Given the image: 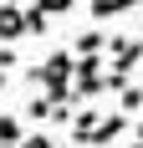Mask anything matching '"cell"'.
Returning <instances> with one entry per match:
<instances>
[{"label": "cell", "mask_w": 143, "mask_h": 148, "mask_svg": "<svg viewBox=\"0 0 143 148\" xmlns=\"http://www.w3.org/2000/svg\"><path fill=\"white\" fill-rule=\"evenodd\" d=\"M107 51H113V66H118V72H128V77H133V66L143 61V41H138V36H118Z\"/></svg>", "instance_id": "cell-1"}, {"label": "cell", "mask_w": 143, "mask_h": 148, "mask_svg": "<svg viewBox=\"0 0 143 148\" xmlns=\"http://www.w3.org/2000/svg\"><path fill=\"white\" fill-rule=\"evenodd\" d=\"M21 36H31V26H26V10H21V5H0V46L21 41Z\"/></svg>", "instance_id": "cell-2"}, {"label": "cell", "mask_w": 143, "mask_h": 148, "mask_svg": "<svg viewBox=\"0 0 143 148\" xmlns=\"http://www.w3.org/2000/svg\"><path fill=\"white\" fill-rule=\"evenodd\" d=\"M128 128V112H107V118L92 128V138H87L82 148H107V143H118V133Z\"/></svg>", "instance_id": "cell-3"}, {"label": "cell", "mask_w": 143, "mask_h": 148, "mask_svg": "<svg viewBox=\"0 0 143 148\" xmlns=\"http://www.w3.org/2000/svg\"><path fill=\"white\" fill-rule=\"evenodd\" d=\"M102 46H113V41H107L102 31H87V36H77V46H72V51H77V56H97Z\"/></svg>", "instance_id": "cell-4"}, {"label": "cell", "mask_w": 143, "mask_h": 148, "mask_svg": "<svg viewBox=\"0 0 143 148\" xmlns=\"http://www.w3.org/2000/svg\"><path fill=\"white\" fill-rule=\"evenodd\" d=\"M21 118H0V148H21Z\"/></svg>", "instance_id": "cell-5"}, {"label": "cell", "mask_w": 143, "mask_h": 148, "mask_svg": "<svg viewBox=\"0 0 143 148\" xmlns=\"http://www.w3.org/2000/svg\"><path fill=\"white\" fill-rule=\"evenodd\" d=\"M51 112H56V102H51V97H31V102H26V118H31V123H46Z\"/></svg>", "instance_id": "cell-6"}, {"label": "cell", "mask_w": 143, "mask_h": 148, "mask_svg": "<svg viewBox=\"0 0 143 148\" xmlns=\"http://www.w3.org/2000/svg\"><path fill=\"white\" fill-rule=\"evenodd\" d=\"M128 5H138V0H92V15H97V21H107V15L128 10Z\"/></svg>", "instance_id": "cell-7"}, {"label": "cell", "mask_w": 143, "mask_h": 148, "mask_svg": "<svg viewBox=\"0 0 143 148\" xmlns=\"http://www.w3.org/2000/svg\"><path fill=\"white\" fill-rule=\"evenodd\" d=\"M138 107H143V87H128V92H118V112H128V118H133Z\"/></svg>", "instance_id": "cell-8"}, {"label": "cell", "mask_w": 143, "mask_h": 148, "mask_svg": "<svg viewBox=\"0 0 143 148\" xmlns=\"http://www.w3.org/2000/svg\"><path fill=\"white\" fill-rule=\"evenodd\" d=\"M26 26H31V36H41V31H46V10H41V5H31V10H26Z\"/></svg>", "instance_id": "cell-9"}, {"label": "cell", "mask_w": 143, "mask_h": 148, "mask_svg": "<svg viewBox=\"0 0 143 148\" xmlns=\"http://www.w3.org/2000/svg\"><path fill=\"white\" fill-rule=\"evenodd\" d=\"M21 148H56V138L51 133H31V138H21Z\"/></svg>", "instance_id": "cell-10"}, {"label": "cell", "mask_w": 143, "mask_h": 148, "mask_svg": "<svg viewBox=\"0 0 143 148\" xmlns=\"http://www.w3.org/2000/svg\"><path fill=\"white\" fill-rule=\"evenodd\" d=\"M15 61H21V56H15V46H0V72H15Z\"/></svg>", "instance_id": "cell-11"}, {"label": "cell", "mask_w": 143, "mask_h": 148, "mask_svg": "<svg viewBox=\"0 0 143 148\" xmlns=\"http://www.w3.org/2000/svg\"><path fill=\"white\" fill-rule=\"evenodd\" d=\"M36 5H41L46 15H56V10H72V0H36Z\"/></svg>", "instance_id": "cell-12"}, {"label": "cell", "mask_w": 143, "mask_h": 148, "mask_svg": "<svg viewBox=\"0 0 143 148\" xmlns=\"http://www.w3.org/2000/svg\"><path fill=\"white\" fill-rule=\"evenodd\" d=\"M5 82H10V72H0V92H5Z\"/></svg>", "instance_id": "cell-13"}, {"label": "cell", "mask_w": 143, "mask_h": 148, "mask_svg": "<svg viewBox=\"0 0 143 148\" xmlns=\"http://www.w3.org/2000/svg\"><path fill=\"white\" fill-rule=\"evenodd\" d=\"M0 5H15V0H0Z\"/></svg>", "instance_id": "cell-14"}, {"label": "cell", "mask_w": 143, "mask_h": 148, "mask_svg": "<svg viewBox=\"0 0 143 148\" xmlns=\"http://www.w3.org/2000/svg\"><path fill=\"white\" fill-rule=\"evenodd\" d=\"M138 138H143V123H138Z\"/></svg>", "instance_id": "cell-15"}, {"label": "cell", "mask_w": 143, "mask_h": 148, "mask_svg": "<svg viewBox=\"0 0 143 148\" xmlns=\"http://www.w3.org/2000/svg\"><path fill=\"white\" fill-rule=\"evenodd\" d=\"M138 10H143V0H138Z\"/></svg>", "instance_id": "cell-16"}, {"label": "cell", "mask_w": 143, "mask_h": 148, "mask_svg": "<svg viewBox=\"0 0 143 148\" xmlns=\"http://www.w3.org/2000/svg\"><path fill=\"white\" fill-rule=\"evenodd\" d=\"M138 143H143V138H138Z\"/></svg>", "instance_id": "cell-17"}]
</instances>
